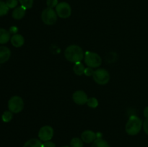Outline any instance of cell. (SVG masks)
<instances>
[{"instance_id":"1","label":"cell","mask_w":148,"mask_h":147,"mask_svg":"<svg viewBox=\"0 0 148 147\" xmlns=\"http://www.w3.org/2000/svg\"><path fill=\"white\" fill-rule=\"evenodd\" d=\"M64 56L68 61L71 63L80 62L85 57L83 50L77 45H71L64 50Z\"/></svg>"},{"instance_id":"2","label":"cell","mask_w":148,"mask_h":147,"mask_svg":"<svg viewBox=\"0 0 148 147\" xmlns=\"http://www.w3.org/2000/svg\"><path fill=\"white\" fill-rule=\"evenodd\" d=\"M143 120L136 115H132L129 118L125 126V131L129 135H135L138 134L143 128Z\"/></svg>"},{"instance_id":"3","label":"cell","mask_w":148,"mask_h":147,"mask_svg":"<svg viewBox=\"0 0 148 147\" xmlns=\"http://www.w3.org/2000/svg\"><path fill=\"white\" fill-rule=\"evenodd\" d=\"M92 78L98 84L105 85L108 83L110 80V74L108 71L103 68L94 71Z\"/></svg>"},{"instance_id":"4","label":"cell","mask_w":148,"mask_h":147,"mask_svg":"<svg viewBox=\"0 0 148 147\" xmlns=\"http://www.w3.org/2000/svg\"><path fill=\"white\" fill-rule=\"evenodd\" d=\"M85 63L88 67L98 68L102 63V59L101 56L96 53L87 51L85 54Z\"/></svg>"},{"instance_id":"5","label":"cell","mask_w":148,"mask_h":147,"mask_svg":"<svg viewBox=\"0 0 148 147\" xmlns=\"http://www.w3.org/2000/svg\"><path fill=\"white\" fill-rule=\"evenodd\" d=\"M9 110L12 113H18L21 112L24 108V102L23 99L19 96L12 97L8 101Z\"/></svg>"},{"instance_id":"6","label":"cell","mask_w":148,"mask_h":147,"mask_svg":"<svg viewBox=\"0 0 148 147\" xmlns=\"http://www.w3.org/2000/svg\"><path fill=\"white\" fill-rule=\"evenodd\" d=\"M42 21L47 25H51L57 21V14L52 8H46L41 13Z\"/></svg>"},{"instance_id":"7","label":"cell","mask_w":148,"mask_h":147,"mask_svg":"<svg viewBox=\"0 0 148 147\" xmlns=\"http://www.w3.org/2000/svg\"><path fill=\"white\" fill-rule=\"evenodd\" d=\"M56 12L57 16L61 18H68L72 14V9L68 3L63 1L57 4L56 7Z\"/></svg>"},{"instance_id":"8","label":"cell","mask_w":148,"mask_h":147,"mask_svg":"<svg viewBox=\"0 0 148 147\" xmlns=\"http://www.w3.org/2000/svg\"><path fill=\"white\" fill-rule=\"evenodd\" d=\"M38 135L40 141L44 142L50 141L53 136V129L49 125H44L40 128Z\"/></svg>"},{"instance_id":"9","label":"cell","mask_w":148,"mask_h":147,"mask_svg":"<svg viewBox=\"0 0 148 147\" xmlns=\"http://www.w3.org/2000/svg\"><path fill=\"white\" fill-rule=\"evenodd\" d=\"M72 99L75 103L77 105H82L87 103L88 101V95L84 91L82 90H77L75 92H74L72 95Z\"/></svg>"},{"instance_id":"10","label":"cell","mask_w":148,"mask_h":147,"mask_svg":"<svg viewBox=\"0 0 148 147\" xmlns=\"http://www.w3.org/2000/svg\"><path fill=\"white\" fill-rule=\"evenodd\" d=\"M97 138V134L94 133L93 131H85L82 133L81 134V139L82 141L86 144H90V143L93 142L95 139Z\"/></svg>"},{"instance_id":"11","label":"cell","mask_w":148,"mask_h":147,"mask_svg":"<svg viewBox=\"0 0 148 147\" xmlns=\"http://www.w3.org/2000/svg\"><path fill=\"white\" fill-rule=\"evenodd\" d=\"M11 51L10 48L6 46H0V63H4L10 59Z\"/></svg>"},{"instance_id":"12","label":"cell","mask_w":148,"mask_h":147,"mask_svg":"<svg viewBox=\"0 0 148 147\" xmlns=\"http://www.w3.org/2000/svg\"><path fill=\"white\" fill-rule=\"evenodd\" d=\"M11 40V43L14 47L16 48H20L23 46L24 44V37L22 35L20 34H14L13 35L12 37L10 39Z\"/></svg>"},{"instance_id":"13","label":"cell","mask_w":148,"mask_h":147,"mask_svg":"<svg viewBox=\"0 0 148 147\" xmlns=\"http://www.w3.org/2000/svg\"><path fill=\"white\" fill-rule=\"evenodd\" d=\"M25 12L26 9L24 7H23V6H20V7L14 8L12 15L13 18L15 19V20H21L25 15Z\"/></svg>"},{"instance_id":"14","label":"cell","mask_w":148,"mask_h":147,"mask_svg":"<svg viewBox=\"0 0 148 147\" xmlns=\"http://www.w3.org/2000/svg\"><path fill=\"white\" fill-rule=\"evenodd\" d=\"M10 39V32L4 28H0V44H5Z\"/></svg>"},{"instance_id":"15","label":"cell","mask_w":148,"mask_h":147,"mask_svg":"<svg viewBox=\"0 0 148 147\" xmlns=\"http://www.w3.org/2000/svg\"><path fill=\"white\" fill-rule=\"evenodd\" d=\"M43 143L37 138H31L25 143L23 147H42Z\"/></svg>"},{"instance_id":"16","label":"cell","mask_w":148,"mask_h":147,"mask_svg":"<svg viewBox=\"0 0 148 147\" xmlns=\"http://www.w3.org/2000/svg\"><path fill=\"white\" fill-rule=\"evenodd\" d=\"M91 147H110L109 144L102 138H98L92 142Z\"/></svg>"},{"instance_id":"17","label":"cell","mask_w":148,"mask_h":147,"mask_svg":"<svg viewBox=\"0 0 148 147\" xmlns=\"http://www.w3.org/2000/svg\"><path fill=\"white\" fill-rule=\"evenodd\" d=\"M85 69V66L81 62H77V63H75V66L73 67L74 72H75V74L78 75V76H81V75L83 74Z\"/></svg>"},{"instance_id":"18","label":"cell","mask_w":148,"mask_h":147,"mask_svg":"<svg viewBox=\"0 0 148 147\" xmlns=\"http://www.w3.org/2000/svg\"><path fill=\"white\" fill-rule=\"evenodd\" d=\"M70 147H83V141L77 137L73 138L70 141Z\"/></svg>"},{"instance_id":"19","label":"cell","mask_w":148,"mask_h":147,"mask_svg":"<svg viewBox=\"0 0 148 147\" xmlns=\"http://www.w3.org/2000/svg\"><path fill=\"white\" fill-rule=\"evenodd\" d=\"M9 12V7L6 4V2L0 1V17L6 15Z\"/></svg>"},{"instance_id":"20","label":"cell","mask_w":148,"mask_h":147,"mask_svg":"<svg viewBox=\"0 0 148 147\" xmlns=\"http://www.w3.org/2000/svg\"><path fill=\"white\" fill-rule=\"evenodd\" d=\"M12 117H13V115H12V112L10 110L5 111V112H4V113L2 114L1 119H2V120L4 121V122H8L12 120Z\"/></svg>"},{"instance_id":"21","label":"cell","mask_w":148,"mask_h":147,"mask_svg":"<svg viewBox=\"0 0 148 147\" xmlns=\"http://www.w3.org/2000/svg\"><path fill=\"white\" fill-rule=\"evenodd\" d=\"M87 105L88 107L91 108H95L98 107V101L96 98L95 97H90L88 98V101H87Z\"/></svg>"},{"instance_id":"22","label":"cell","mask_w":148,"mask_h":147,"mask_svg":"<svg viewBox=\"0 0 148 147\" xmlns=\"http://www.w3.org/2000/svg\"><path fill=\"white\" fill-rule=\"evenodd\" d=\"M18 1L21 4V6L24 7L26 10L32 8L34 2V0H18Z\"/></svg>"},{"instance_id":"23","label":"cell","mask_w":148,"mask_h":147,"mask_svg":"<svg viewBox=\"0 0 148 147\" xmlns=\"http://www.w3.org/2000/svg\"><path fill=\"white\" fill-rule=\"evenodd\" d=\"M6 4L9 7V9L16 8L18 4V0H7Z\"/></svg>"},{"instance_id":"24","label":"cell","mask_w":148,"mask_h":147,"mask_svg":"<svg viewBox=\"0 0 148 147\" xmlns=\"http://www.w3.org/2000/svg\"><path fill=\"white\" fill-rule=\"evenodd\" d=\"M58 4H59L58 0H47L46 1V4H47L49 8L53 9V7H56Z\"/></svg>"},{"instance_id":"25","label":"cell","mask_w":148,"mask_h":147,"mask_svg":"<svg viewBox=\"0 0 148 147\" xmlns=\"http://www.w3.org/2000/svg\"><path fill=\"white\" fill-rule=\"evenodd\" d=\"M93 72L94 71H93V70H92V68L88 67V68H85L84 74H85L86 76H92V74H93Z\"/></svg>"},{"instance_id":"26","label":"cell","mask_w":148,"mask_h":147,"mask_svg":"<svg viewBox=\"0 0 148 147\" xmlns=\"http://www.w3.org/2000/svg\"><path fill=\"white\" fill-rule=\"evenodd\" d=\"M42 147H56V145H55L54 143H53L52 141H48L43 143Z\"/></svg>"},{"instance_id":"27","label":"cell","mask_w":148,"mask_h":147,"mask_svg":"<svg viewBox=\"0 0 148 147\" xmlns=\"http://www.w3.org/2000/svg\"><path fill=\"white\" fill-rule=\"evenodd\" d=\"M143 128L146 134L148 135V118H146L143 123Z\"/></svg>"},{"instance_id":"28","label":"cell","mask_w":148,"mask_h":147,"mask_svg":"<svg viewBox=\"0 0 148 147\" xmlns=\"http://www.w3.org/2000/svg\"><path fill=\"white\" fill-rule=\"evenodd\" d=\"M17 31H18V29H17V27H15V26H12V27H10V34H11V33H12V34H17Z\"/></svg>"},{"instance_id":"29","label":"cell","mask_w":148,"mask_h":147,"mask_svg":"<svg viewBox=\"0 0 148 147\" xmlns=\"http://www.w3.org/2000/svg\"><path fill=\"white\" fill-rule=\"evenodd\" d=\"M143 114H144V116L145 117V118H148V107H146L145 108L144 111H143Z\"/></svg>"},{"instance_id":"30","label":"cell","mask_w":148,"mask_h":147,"mask_svg":"<svg viewBox=\"0 0 148 147\" xmlns=\"http://www.w3.org/2000/svg\"><path fill=\"white\" fill-rule=\"evenodd\" d=\"M62 147H70V146H62Z\"/></svg>"},{"instance_id":"31","label":"cell","mask_w":148,"mask_h":147,"mask_svg":"<svg viewBox=\"0 0 148 147\" xmlns=\"http://www.w3.org/2000/svg\"><path fill=\"white\" fill-rule=\"evenodd\" d=\"M0 1H1V0H0Z\"/></svg>"}]
</instances>
